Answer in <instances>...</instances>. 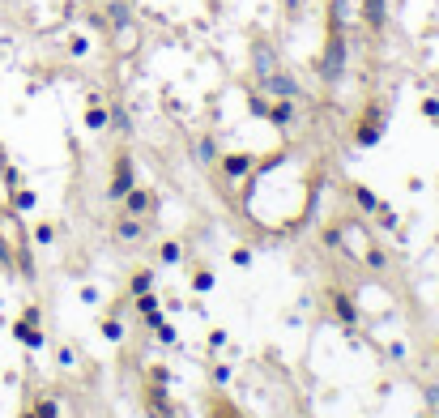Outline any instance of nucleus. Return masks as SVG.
<instances>
[{"label": "nucleus", "mask_w": 439, "mask_h": 418, "mask_svg": "<svg viewBox=\"0 0 439 418\" xmlns=\"http://www.w3.org/2000/svg\"><path fill=\"white\" fill-rule=\"evenodd\" d=\"M324 243L333 248L337 256H346L350 265L367 269V274H384V269H389V252L379 248L375 227H371L367 218H354V214H337V218H328V227H324Z\"/></svg>", "instance_id": "obj_1"}, {"label": "nucleus", "mask_w": 439, "mask_h": 418, "mask_svg": "<svg viewBox=\"0 0 439 418\" xmlns=\"http://www.w3.org/2000/svg\"><path fill=\"white\" fill-rule=\"evenodd\" d=\"M56 358H60V368H69V372L77 368V354H73V346H60V350H56Z\"/></svg>", "instance_id": "obj_25"}, {"label": "nucleus", "mask_w": 439, "mask_h": 418, "mask_svg": "<svg viewBox=\"0 0 439 418\" xmlns=\"http://www.w3.org/2000/svg\"><path fill=\"white\" fill-rule=\"evenodd\" d=\"M13 337H18L26 350H39V346H43V307H39V303H30L22 316L13 321Z\"/></svg>", "instance_id": "obj_6"}, {"label": "nucleus", "mask_w": 439, "mask_h": 418, "mask_svg": "<svg viewBox=\"0 0 439 418\" xmlns=\"http://www.w3.org/2000/svg\"><path fill=\"white\" fill-rule=\"evenodd\" d=\"M13 188H18V171H13V167L5 163V154H0V205H9Z\"/></svg>", "instance_id": "obj_16"}, {"label": "nucleus", "mask_w": 439, "mask_h": 418, "mask_svg": "<svg viewBox=\"0 0 439 418\" xmlns=\"http://www.w3.org/2000/svg\"><path fill=\"white\" fill-rule=\"evenodd\" d=\"M158 209H162V196L154 192V188H128L124 196H120V214H133V218H158Z\"/></svg>", "instance_id": "obj_5"}, {"label": "nucleus", "mask_w": 439, "mask_h": 418, "mask_svg": "<svg viewBox=\"0 0 439 418\" xmlns=\"http://www.w3.org/2000/svg\"><path fill=\"white\" fill-rule=\"evenodd\" d=\"M184 260V243L180 239H162L158 243V265H180Z\"/></svg>", "instance_id": "obj_18"}, {"label": "nucleus", "mask_w": 439, "mask_h": 418, "mask_svg": "<svg viewBox=\"0 0 439 418\" xmlns=\"http://www.w3.org/2000/svg\"><path fill=\"white\" fill-rule=\"evenodd\" d=\"M328 307H333V316H337L346 329H354V325H358V307H354V295H346L342 286H333V290H328Z\"/></svg>", "instance_id": "obj_11"}, {"label": "nucleus", "mask_w": 439, "mask_h": 418, "mask_svg": "<svg viewBox=\"0 0 439 418\" xmlns=\"http://www.w3.org/2000/svg\"><path fill=\"white\" fill-rule=\"evenodd\" d=\"M0 265L18 278H34V252H30V231L13 205H0Z\"/></svg>", "instance_id": "obj_2"}, {"label": "nucleus", "mask_w": 439, "mask_h": 418, "mask_svg": "<svg viewBox=\"0 0 439 418\" xmlns=\"http://www.w3.org/2000/svg\"><path fill=\"white\" fill-rule=\"evenodd\" d=\"M86 51H90V39H81V34H73V39H69V56H73V60H81V56H86Z\"/></svg>", "instance_id": "obj_24"}, {"label": "nucleus", "mask_w": 439, "mask_h": 418, "mask_svg": "<svg viewBox=\"0 0 439 418\" xmlns=\"http://www.w3.org/2000/svg\"><path fill=\"white\" fill-rule=\"evenodd\" d=\"M205 418H248V414H243L227 393H209V397H205Z\"/></svg>", "instance_id": "obj_13"}, {"label": "nucleus", "mask_w": 439, "mask_h": 418, "mask_svg": "<svg viewBox=\"0 0 439 418\" xmlns=\"http://www.w3.org/2000/svg\"><path fill=\"white\" fill-rule=\"evenodd\" d=\"M192 290H213V274L209 269H192Z\"/></svg>", "instance_id": "obj_23"}, {"label": "nucleus", "mask_w": 439, "mask_h": 418, "mask_svg": "<svg viewBox=\"0 0 439 418\" xmlns=\"http://www.w3.org/2000/svg\"><path fill=\"white\" fill-rule=\"evenodd\" d=\"M235 265H252V252L248 248H235Z\"/></svg>", "instance_id": "obj_27"}, {"label": "nucleus", "mask_w": 439, "mask_h": 418, "mask_svg": "<svg viewBox=\"0 0 439 418\" xmlns=\"http://www.w3.org/2000/svg\"><path fill=\"white\" fill-rule=\"evenodd\" d=\"M256 163H260L256 154L235 149V154H222V159H217V171H222V180H227V184H243V180L252 175V167H256Z\"/></svg>", "instance_id": "obj_8"}, {"label": "nucleus", "mask_w": 439, "mask_h": 418, "mask_svg": "<svg viewBox=\"0 0 439 418\" xmlns=\"http://www.w3.org/2000/svg\"><path fill=\"white\" fill-rule=\"evenodd\" d=\"M145 290H154V269H137V274L128 278L124 299H137V295H145Z\"/></svg>", "instance_id": "obj_17"}, {"label": "nucleus", "mask_w": 439, "mask_h": 418, "mask_svg": "<svg viewBox=\"0 0 439 418\" xmlns=\"http://www.w3.org/2000/svg\"><path fill=\"white\" fill-rule=\"evenodd\" d=\"M9 205L18 209V214H30V209H34V192L18 184V188H13V196H9Z\"/></svg>", "instance_id": "obj_20"}, {"label": "nucleus", "mask_w": 439, "mask_h": 418, "mask_svg": "<svg viewBox=\"0 0 439 418\" xmlns=\"http://www.w3.org/2000/svg\"><path fill=\"white\" fill-rule=\"evenodd\" d=\"M145 384H162V389H171V368H162V363H145Z\"/></svg>", "instance_id": "obj_19"}, {"label": "nucleus", "mask_w": 439, "mask_h": 418, "mask_svg": "<svg viewBox=\"0 0 439 418\" xmlns=\"http://www.w3.org/2000/svg\"><path fill=\"white\" fill-rule=\"evenodd\" d=\"M350 196H354V205H358V214H363L367 222H371V218L379 214V205H384V201H379V196H375V192H371L367 184H350Z\"/></svg>", "instance_id": "obj_14"}, {"label": "nucleus", "mask_w": 439, "mask_h": 418, "mask_svg": "<svg viewBox=\"0 0 439 418\" xmlns=\"http://www.w3.org/2000/svg\"><path fill=\"white\" fill-rule=\"evenodd\" d=\"M141 405L149 418H184L180 405L171 401V389H162V384H141Z\"/></svg>", "instance_id": "obj_7"}, {"label": "nucleus", "mask_w": 439, "mask_h": 418, "mask_svg": "<svg viewBox=\"0 0 439 418\" xmlns=\"http://www.w3.org/2000/svg\"><path fill=\"white\" fill-rule=\"evenodd\" d=\"M145 329H149L162 346H175V325L162 316V311H149V316H145Z\"/></svg>", "instance_id": "obj_15"}, {"label": "nucleus", "mask_w": 439, "mask_h": 418, "mask_svg": "<svg viewBox=\"0 0 439 418\" xmlns=\"http://www.w3.org/2000/svg\"><path fill=\"white\" fill-rule=\"evenodd\" d=\"M422 112H426V120H439V102L435 98H422Z\"/></svg>", "instance_id": "obj_26"}, {"label": "nucleus", "mask_w": 439, "mask_h": 418, "mask_svg": "<svg viewBox=\"0 0 439 418\" xmlns=\"http://www.w3.org/2000/svg\"><path fill=\"white\" fill-rule=\"evenodd\" d=\"M86 128L90 133H107V128H112V102H107L102 90L86 94Z\"/></svg>", "instance_id": "obj_9"}, {"label": "nucleus", "mask_w": 439, "mask_h": 418, "mask_svg": "<svg viewBox=\"0 0 439 418\" xmlns=\"http://www.w3.org/2000/svg\"><path fill=\"white\" fill-rule=\"evenodd\" d=\"M133 184H137V175H133V154H128V149H120V154H116V163H112V188H107V196L120 201Z\"/></svg>", "instance_id": "obj_10"}, {"label": "nucleus", "mask_w": 439, "mask_h": 418, "mask_svg": "<svg viewBox=\"0 0 439 418\" xmlns=\"http://www.w3.org/2000/svg\"><path fill=\"white\" fill-rule=\"evenodd\" d=\"M30 243H39V248H51V243H56V227H51V222H39V227L30 231Z\"/></svg>", "instance_id": "obj_21"}, {"label": "nucleus", "mask_w": 439, "mask_h": 418, "mask_svg": "<svg viewBox=\"0 0 439 418\" xmlns=\"http://www.w3.org/2000/svg\"><path fill=\"white\" fill-rule=\"evenodd\" d=\"M102 337H107V342H124V325H120V316H107V321H102Z\"/></svg>", "instance_id": "obj_22"}, {"label": "nucleus", "mask_w": 439, "mask_h": 418, "mask_svg": "<svg viewBox=\"0 0 439 418\" xmlns=\"http://www.w3.org/2000/svg\"><path fill=\"white\" fill-rule=\"evenodd\" d=\"M102 30H107V39H112V51H116L120 60H128V56H137V51H141V26L124 9H116V22L102 26Z\"/></svg>", "instance_id": "obj_3"}, {"label": "nucleus", "mask_w": 439, "mask_h": 418, "mask_svg": "<svg viewBox=\"0 0 439 418\" xmlns=\"http://www.w3.org/2000/svg\"><path fill=\"white\" fill-rule=\"evenodd\" d=\"M379 133H384V112H379V107L363 112V116H358V128H354V141H358V145H375Z\"/></svg>", "instance_id": "obj_12"}, {"label": "nucleus", "mask_w": 439, "mask_h": 418, "mask_svg": "<svg viewBox=\"0 0 439 418\" xmlns=\"http://www.w3.org/2000/svg\"><path fill=\"white\" fill-rule=\"evenodd\" d=\"M112 239H116L120 248H145V243L154 239V222H149V218L120 214V218L112 222Z\"/></svg>", "instance_id": "obj_4"}, {"label": "nucleus", "mask_w": 439, "mask_h": 418, "mask_svg": "<svg viewBox=\"0 0 439 418\" xmlns=\"http://www.w3.org/2000/svg\"><path fill=\"white\" fill-rule=\"evenodd\" d=\"M435 358H439V342H435Z\"/></svg>", "instance_id": "obj_28"}]
</instances>
